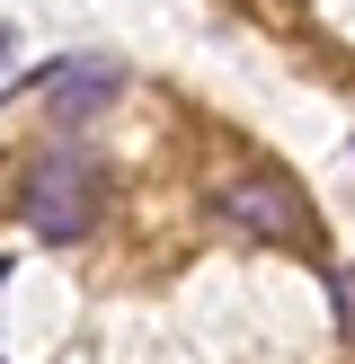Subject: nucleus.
<instances>
[{
    "label": "nucleus",
    "instance_id": "nucleus-1",
    "mask_svg": "<svg viewBox=\"0 0 355 364\" xmlns=\"http://www.w3.org/2000/svg\"><path fill=\"white\" fill-rule=\"evenodd\" d=\"M18 213H27V231H36V240H53V249L89 240V231H98V160H89L80 142L45 151V160L27 169V196H18Z\"/></svg>",
    "mask_w": 355,
    "mask_h": 364
},
{
    "label": "nucleus",
    "instance_id": "nucleus-2",
    "mask_svg": "<svg viewBox=\"0 0 355 364\" xmlns=\"http://www.w3.org/2000/svg\"><path fill=\"white\" fill-rule=\"evenodd\" d=\"M213 223L222 231H248V240H311V205H302V187L293 178H275V169H240V178H222L213 187Z\"/></svg>",
    "mask_w": 355,
    "mask_h": 364
},
{
    "label": "nucleus",
    "instance_id": "nucleus-3",
    "mask_svg": "<svg viewBox=\"0 0 355 364\" xmlns=\"http://www.w3.org/2000/svg\"><path fill=\"white\" fill-rule=\"evenodd\" d=\"M36 80L53 89V116H62V124H89L106 98H116V80H124V71L106 63V53H80V63H45ZM36 80H27V89H36Z\"/></svg>",
    "mask_w": 355,
    "mask_h": 364
},
{
    "label": "nucleus",
    "instance_id": "nucleus-4",
    "mask_svg": "<svg viewBox=\"0 0 355 364\" xmlns=\"http://www.w3.org/2000/svg\"><path fill=\"white\" fill-rule=\"evenodd\" d=\"M0 276H9V258H0Z\"/></svg>",
    "mask_w": 355,
    "mask_h": 364
},
{
    "label": "nucleus",
    "instance_id": "nucleus-5",
    "mask_svg": "<svg viewBox=\"0 0 355 364\" xmlns=\"http://www.w3.org/2000/svg\"><path fill=\"white\" fill-rule=\"evenodd\" d=\"M346 151H355V142H346Z\"/></svg>",
    "mask_w": 355,
    "mask_h": 364
}]
</instances>
